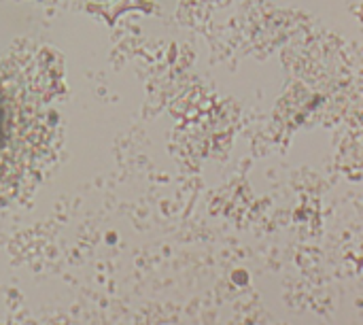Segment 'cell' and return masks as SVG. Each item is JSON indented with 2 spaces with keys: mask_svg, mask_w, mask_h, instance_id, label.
Segmentation results:
<instances>
[{
  "mask_svg": "<svg viewBox=\"0 0 363 325\" xmlns=\"http://www.w3.org/2000/svg\"><path fill=\"white\" fill-rule=\"evenodd\" d=\"M51 130L45 100L0 60V185L21 179L40 160Z\"/></svg>",
  "mask_w": 363,
  "mask_h": 325,
  "instance_id": "obj_1",
  "label": "cell"
}]
</instances>
